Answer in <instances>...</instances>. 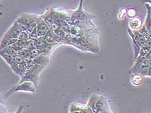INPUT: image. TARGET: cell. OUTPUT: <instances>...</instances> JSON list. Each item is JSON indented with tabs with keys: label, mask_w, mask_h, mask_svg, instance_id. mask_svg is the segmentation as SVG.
<instances>
[{
	"label": "cell",
	"mask_w": 151,
	"mask_h": 113,
	"mask_svg": "<svg viewBox=\"0 0 151 113\" xmlns=\"http://www.w3.org/2000/svg\"><path fill=\"white\" fill-rule=\"evenodd\" d=\"M44 68L45 67H44L37 65L29 68L24 76L21 77V80L18 83H21L24 82H30L33 83L37 89L39 82V75H40L42 71L44 69Z\"/></svg>",
	"instance_id": "obj_1"
},
{
	"label": "cell",
	"mask_w": 151,
	"mask_h": 113,
	"mask_svg": "<svg viewBox=\"0 0 151 113\" xmlns=\"http://www.w3.org/2000/svg\"><path fill=\"white\" fill-rule=\"evenodd\" d=\"M151 60H144L135 62L129 70V74H139L143 77H150Z\"/></svg>",
	"instance_id": "obj_2"
},
{
	"label": "cell",
	"mask_w": 151,
	"mask_h": 113,
	"mask_svg": "<svg viewBox=\"0 0 151 113\" xmlns=\"http://www.w3.org/2000/svg\"><path fill=\"white\" fill-rule=\"evenodd\" d=\"M40 16L30 14H23L16 19L19 25L21 26L23 31H25L27 29L32 25H37Z\"/></svg>",
	"instance_id": "obj_3"
},
{
	"label": "cell",
	"mask_w": 151,
	"mask_h": 113,
	"mask_svg": "<svg viewBox=\"0 0 151 113\" xmlns=\"http://www.w3.org/2000/svg\"><path fill=\"white\" fill-rule=\"evenodd\" d=\"M18 91H24V92H29L32 93H35L37 91V87H35L33 83L30 82H24L21 83L16 84L13 87L10 89L9 91L3 96L4 98H8L9 96L12 95L13 93L18 92Z\"/></svg>",
	"instance_id": "obj_4"
},
{
	"label": "cell",
	"mask_w": 151,
	"mask_h": 113,
	"mask_svg": "<svg viewBox=\"0 0 151 113\" xmlns=\"http://www.w3.org/2000/svg\"><path fill=\"white\" fill-rule=\"evenodd\" d=\"M95 18L93 15H91L87 12L83 8V1H80L79 5H78L77 10L72 12L70 14V18L76 19V20L83 21H92V18Z\"/></svg>",
	"instance_id": "obj_5"
},
{
	"label": "cell",
	"mask_w": 151,
	"mask_h": 113,
	"mask_svg": "<svg viewBox=\"0 0 151 113\" xmlns=\"http://www.w3.org/2000/svg\"><path fill=\"white\" fill-rule=\"evenodd\" d=\"M23 31L21 26L19 25L18 23L15 21L11 27L9 28V30L6 32L5 35L3 36V38L13 39V40H18L19 35Z\"/></svg>",
	"instance_id": "obj_6"
},
{
	"label": "cell",
	"mask_w": 151,
	"mask_h": 113,
	"mask_svg": "<svg viewBox=\"0 0 151 113\" xmlns=\"http://www.w3.org/2000/svg\"><path fill=\"white\" fill-rule=\"evenodd\" d=\"M110 109V107L107 98L104 95H99L95 105L94 113H101Z\"/></svg>",
	"instance_id": "obj_7"
},
{
	"label": "cell",
	"mask_w": 151,
	"mask_h": 113,
	"mask_svg": "<svg viewBox=\"0 0 151 113\" xmlns=\"http://www.w3.org/2000/svg\"><path fill=\"white\" fill-rule=\"evenodd\" d=\"M44 40L45 42L47 44L52 45V44H55V43H60L62 44L63 43L64 40L62 39L58 38L57 36H56V34L54 33V32L52 31L51 29L48 31V32L46 33V34L45 35Z\"/></svg>",
	"instance_id": "obj_8"
},
{
	"label": "cell",
	"mask_w": 151,
	"mask_h": 113,
	"mask_svg": "<svg viewBox=\"0 0 151 113\" xmlns=\"http://www.w3.org/2000/svg\"><path fill=\"white\" fill-rule=\"evenodd\" d=\"M50 29V28H49L47 25L42 19L41 16H40V18L38 19L37 25V32L38 37H44L45 35L46 34Z\"/></svg>",
	"instance_id": "obj_9"
},
{
	"label": "cell",
	"mask_w": 151,
	"mask_h": 113,
	"mask_svg": "<svg viewBox=\"0 0 151 113\" xmlns=\"http://www.w3.org/2000/svg\"><path fill=\"white\" fill-rule=\"evenodd\" d=\"M0 56L3 58V60L6 61V63L9 65L12 70L18 75V65L16 63L14 56L9 54H1Z\"/></svg>",
	"instance_id": "obj_10"
},
{
	"label": "cell",
	"mask_w": 151,
	"mask_h": 113,
	"mask_svg": "<svg viewBox=\"0 0 151 113\" xmlns=\"http://www.w3.org/2000/svg\"><path fill=\"white\" fill-rule=\"evenodd\" d=\"M34 65L45 67L50 63V56L44 54H41L35 59H32Z\"/></svg>",
	"instance_id": "obj_11"
},
{
	"label": "cell",
	"mask_w": 151,
	"mask_h": 113,
	"mask_svg": "<svg viewBox=\"0 0 151 113\" xmlns=\"http://www.w3.org/2000/svg\"><path fill=\"white\" fill-rule=\"evenodd\" d=\"M132 32L134 40L139 45V47H143L146 46L147 39L142 34L139 33L138 31H132Z\"/></svg>",
	"instance_id": "obj_12"
},
{
	"label": "cell",
	"mask_w": 151,
	"mask_h": 113,
	"mask_svg": "<svg viewBox=\"0 0 151 113\" xmlns=\"http://www.w3.org/2000/svg\"><path fill=\"white\" fill-rule=\"evenodd\" d=\"M48 44L45 42L44 37H40L34 40V46L35 48L37 49L40 50L41 52L43 50L45 47L47 46Z\"/></svg>",
	"instance_id": "obj_13"
},
{
	"label": "cell",
	"mask_w": 151,
	"mask_h": 113,
	"mask_svg": "<svg viewBox=\"0 0 151 113\" xmlns=\"http://www.w3.org/2000/svg\"><path fill=\"white\" fill-rule=\"evenodd\" d=\"M129 25L133 31H138L143 26V23L139 18H134L130 20Z\"/></svg>",
	"instance_id": "obj_14"
},
{
	"label": "cell",
	"mask_w": 151,
	"mask_h": 113,
	"mask_svg": "<svg viewBox=\"0 0 151 113\" xmlns=\"http://www.w3.org/2000/svg\"><path fill=\"white\" fill-rule=\"evenodd\" d=\"M129 33L130 36L132 39V48H133V50H134V60H136V58H137L139 53V51L141 49V47H139V45L137 44L136 41L134 40V39L133 38V36H132V30H130L129 28Z\"/></svg>",
	"instance_id": "obj_15"
},
{
	"label": "cell",
	"mask_w": 151,
	"mask_h": 113,
	"mask_svg": "<svg viewBox=\"0 0 151 113\" xmlns=\"http://www.w3.org/2000/svg\"><path fill=\"white\" fill-rule=\"evenodd\" d=\"M18 40H13V39H9L5 38H2L1 42H0V50L4 48L11 46L14 43H15Z\"/></svg>",
	"instance_id": "obj_16"
},
{
	"label": "cell",
	"mask_w": 151,
	"mask_h": 113,
	"mask_svg": "<svg viewBox=\"0 0 151 113\" xmlns=\"http://www.w3.org/2000/svg\"><path fill=\"white\" fill-rule=\"evenodd\" d=\"M147 10V18L145 20V23L143 26L144 27H145L147 30H148L149 32H150L151 29V15H150V4H147V3H145V4Z\"/></svg>",
	"instance_id": "obj_17"
},
{
	"label": "cell",
	"mask_w": 151,
	"mask_h": 113,
	"mask_svg": "<svg viewBox=\"0 0 151 113\" xmlns=\"http://www.w3.org/2000/svg\"><path fill=\"white\" fill-rule=\"evenodd\" d=\"M99 95H93L90 96V98H89V100H88V103H87V106L88 107L90 108L92 112L94 113L95 111V105H96V103L97 102V100L99 98Z\"/></svg>",
	"instance_id": "obj_18"
},
{
	"label": "cell",
	"mask_w": 151,
	"mask_h": 113,
	"mask_svg": "<svg viewBox=\"0 0 151 113\" xmlns=\"http://www.w3.org/2000/svg\"><path fill=\"white\" fill-rule=\"evenodd\" d=\"M143 82V76L139 74H133L131 76V82L134 85H139Z\"/></svg>",
	"instance_id": "obj_19"
},
{
	"label": "cell",
	"mask_w": 151,
	"mask_h": 113,
	"mask_svg": "<svg viewBox=\"0 0 151 113\" xmlns=\"http://www.w3.org/2000/svg\"><path fill=\"white\" fill-rule=\"evenodd\" d=\"M27 70V63H26V61L25 62L18 65V75L20 76V77H22L24 76Z\"/></svg>",
	"instance_id": "obj_20"
},
{
	"label": "cell",
	"mask_w": 151,
	"mask_h": 113,
	"mask_svg": "<svg viewBox=\"0 0 151 113\" xmlns=\"http://www.w3.org/2000/svg\"><path fill=\"white\" fill-rule=\"evenodd\" d=\"M52 31L54 32V33L56 34V36H57L58 38H60L64 40V39L65 36V35H66V34H65V32L62 31L61 28H58L57 29H55V30H53Z\"/></svg>",
	"instance_id": "obj_21"
},
{
	"label": "cell",
	"mask_w": 151,
	"mask_h": 113,
	"mask_svg": "<svg viewBox=\"0 0 151 113\" xmlns=\"http://www.w3.org/2000/svg\"><path fill=\"white\" fill-rule=\"evenodd\" d=\"M29 50H30V53H31V59H35V58H37L38 56H40V55L42 54V52L40 50H39L35 48Z\"/></svg>",
	"instance_id": "obj_22"
},
{
	"label": "cell",
	"mask_w": 151,
	"mask_h": 113,
	"mask_svg": "<svg viewBox=\"0 0 151 113\" xmlns=\"http://www.w3.org/2000/svg\"><path fill=\"white\" fill-rule=\"evenodd\" d=\"M18 40H24V41H28L29 40V34L26 32L25 31H22L20 34L19 35Z\"/></svg>",
	"instance_id": "obj_23"
},
{
	"label": "cell",
	"mask_w": 151,
	"mask_h": 113,
	"mask_svg": "<svg viewBox=\"0 0 151 113\" xmlns=\"http://www.w3.org/2000/svg\"><path fill=\"white\" fill-rule=\"evenodd\" d=\"M0 113H9L7 108L2 102H0Z\"/></svg>",
	"instance_id": "obj_24"
},
{
	"label": "cell",
	"mask_w": 151,
	"mask_h": 113,
	"mask_svg": "<svg viewBox=\"0 0 151 113\" xmlns=\"http://www.w3.org/2000/svg\"><path fill=\"white\" fill-rule=\"evenodd\" d=\"M136 11H134V9H129V11L127 12L128 16H129L130 18H134V16H136Z\"/></svg>",
	"instance_id": "obj_25"
},
{
	"label": "cell",
	"mask_w": 151,
	"mask_h": 113,
	"mask_svg": "<svg viewBox=\"0 0 151 113\" xmlns=\"http://www.w3.org/2000/svg\"><path fill=\"white\" fill-rule=\"evenodd\" d=\"M23 109H24V107H23L22 105L19 106V107L17 110V111H16L15 113H21L22 112V111H23Z\"/></svg>",
	"instance_id": "obj_26"
},
{
	"label": "cell",
	"mask_w": 151,
	"mask_h": 113,
	"mask_svg": "<svg viewBox=\"0 0 151 113\" xmlns=\"http://www.w3.org/2000/svg\"><path fill=\"white\" fill-rule=\"evenodd\" d=\"M101 113H115V112H112V111H111V109H110V110H108V111H104V112H101Z\"/></svg>",
	"instance_id": "obj_27"
},
{
	"label": "cell",
	"mask_w": 151,
	"mask_h": 113,
	"mask_svg": "<svg viewBox=\"0 0 151 113\" xmlns=\"http://www.w3.org/2000/svg\"><path fill=\"white\" fill-rule=\"evenodd\" d=\"M70 113H84V112H81V111H72V112H70Z\"/></svg>",
	"instance_id": "obj_28"
},
{
	"label": "cell",
	"mask_w": 151,
	"mask_h": 113,
	"mask_svg": "<svg viewBox=\"0 0 151 113\" xmlns=\"http://www.w3.org/2000/svg\"><path fill=\"white\" fill-rule=\"evenodd\" d=\"M3 98H2V97L0 96V102H3Z\"/></svg>",
	"instance_id": "obj_29"
}]
</instances>
